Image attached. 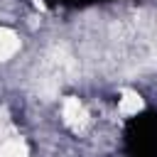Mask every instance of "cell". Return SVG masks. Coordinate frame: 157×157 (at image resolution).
Segmentation results:
<instances>
[{
  "label": "cell",
  "instance_id": "obj_4",
  "mask_svg": "<svg viewBox=\"0 0 157 157\" xmlns=\"http://www.w3.org/2000/svg\"><path fill=\"white\" fill-rule=\"evenodd\" d=\"M0 157H29V152L20 137H10L0 142Z\"/></svg>",
  "mask_w": 157,
  "mask_h": 157
},
{
  "label": "cell",
  "instance_id": "obj_1",
  "mask_svg": "<svg viewBox=\"0 0 157 157\" xmlns=\"http://www.w3.org/2000/svg\"><path fill=\"white\" fill-rule=\"evenodd\" d=\"M61 118H64V123H66L71 130H81V128L88 123V113H86V108H83L81 101L74 98V96H69V98L61 103Z\"/></svg>",
  "mask_w": 157,
  "mask_h": 157
},
{
  "label": "cell",
  "instance_id": "obj_3",
  "mask_svg": "<svg viewBox=\"0 0 157 157\" xmlns=\"http://www.w3.org/2000/svg\"><path fill=\"white\" fill-rule=\"evenodd\" d=\"M20 49V37L12 29H0V61L10 59Z\"/></svg>",
  "mask_w": 157,
  "mask_h": 157
},
{
  "label": "cell",
  "instance_id": "obj_2",
  "mask_svg": "<svg viewBox=\"0 0 157 157\" xmlns=\"http://www.w3.org/2000/svg\"><path fill=\"white\" fill-rule=\"evenodd\" d=\"M142 105H145V101L137 91H123V96L118 98V110L123 115H137L142 110Z\"/></svg>",
  "mask_w": 157,
  "mask_h": 157
}]
</instances>
